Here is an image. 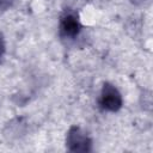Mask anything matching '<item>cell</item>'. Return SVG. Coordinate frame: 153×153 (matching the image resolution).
I'll return each instance as SVG.
<instances>
[{
  "label": "cell",
  "instance_id": "obj_6",
  "mask_svg": "<svg viewBox=\"0 0 153 153\" xmlns=\"http://www.w3.org/2000/svg\"><path fill=\"white\" fill-rule=\"evenodd\" d=\"M133 2H135V4H140V2H143L145 0H131Z\"/></svg>",
  "mask_w": 153,
  "mask_h": 153
},
{
  "label": "cell",
  "instance_id": "obj_1",
  "mask_svg": "<svg viewBox=\"0 0 153 153\" xmlns=\"http://www.w3.org/2000/svg\"><path fill=\"white\" fill-rule=\"evenodd\" d=\"M66 145L71 152H90L92 141L79 127H72L67 134Z\"/></svg>",
  "mask_w": 153,
  "mask_h": 153
},
{
  "label": "cell",
  "instance_id": "obj_3",
  "mask_svg": "<svg viewBox=\"0 0 153 153\" xmlns=\"http://www.w3.org/2000/svg\"><path fill=\"white\" fill-rule=\"evenodd\" d=\"M81 30V24L79 22L78 14L69 11L66 12L60 20V32L63 37L73 38L79 35Z\"/></svg>",
  "mask_w": 153,
  "mask_h": 153
},
{
  "label": "cell",
  "instance_id": "obj_5",
  "mask_svg": "<svg viewBox=\"0 0 153 153\" xmlns=\"http://www.w3.org/2000/svg\"><path fill=\"white\" fill-rule=\"evenodd\" d=\"M10 5L8 0H0V8H6Z\"/></svg>",
  "mask_w": 153,
  "mask_h": 153
},
{
  "label": "cell",
  "instance_id": "obj_2",
  "mask_svg": "<svg viewBox=\"0 0 153 153\" xmlns=\"http://www.w3.org/2000/svg\"><path fill=\"white\" fill-rule=\"evenodd\" d=\"M100 105L103 109L108 111H117L122 106V96L120 91L111 85L110 82H105L102 87L100 92Z\"/></svg>",
  "mask_w": 153,
  "mask_h": 153
},
{
  "label": "cell",
  "instance_id": "obj_4",
  "mask_svg": "<svg viewBox=\"0 0 153 153\" xmlns=\"http://www.w3.org/2000/svg\"><path fill=\"white\" fill-rule=\"evenodd\" d=\"M4 51H5V42H4L2 36L0 35V56H2Z\"/></svg>",
  "mask_w": 153,
  "mask_h": 153
}]
</instances>
